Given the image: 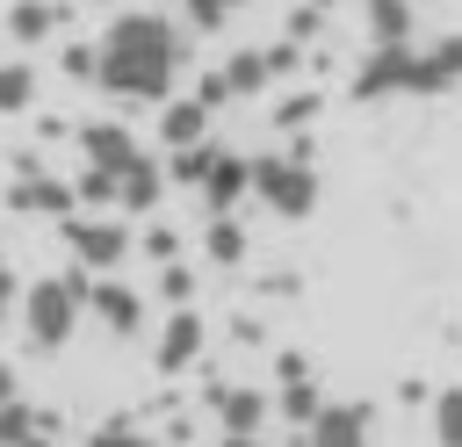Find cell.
Listing matches in <instances>:
<instances>
[{
  "label": "cell",
  "mask_w": 462,
  "mask_h": 447,
  "mask_svg": "<svg viewBox=\"0 0 462 447\" xmlns=\"http://www.w3.org/2000/svg\"><path fill=\"white\" fill-rule=\"evenodd\" d=\"M7 397H22V375H14V360H0V404Z\"/></svg>",
  "instance_id": "cell-33"
},
{
  "label": "cell",
  "mask_w": 462,
  "mask_h": 447,
  "mask_svg": "<svg viewBox=\"0 0 462 447\" xmlns=\"http://www.w3.org/2000/svg\"><path fill=\"white\" fill-rule=\"evenodd\" d=\"M368 404H318V418L303 425V447H375L368 433Z\"/></svg>",
  "instance_id": "cell-14"
},
{
  "label": "cell",
  "mask_w": 462,
  "mask_h": 447,
  "mask_svg": "<svg viewBox=\"0 0 462 447\" xmlns=\"http://www.w3.org/2000/svg\"><path fill=\"white\" fill-rule=\"evenodd\" d=\"M426 425H433V447H462V389H433Z\"/></svg>",
  "instance_id": "cell-23"
},
{
  "label": "cell",
  "mask_w": 462,
  "mask_h": 447,
  "mask_svg": "<svg viewBox=\"0 0 462 447\" xmlns=\"http://www.w3.org/2000/svg\"><path fill=\"white\" fill-rule=\"evenodd\" d=\"M7 36L14 43H58L65 36V7L58 0H14L7 7Z\"/></svg>",
  "instance_id": "cell-16"
},
{
  "label": "cell",
  "mask_w": 462,
  "mask_h": 447,
  "mask_svg": "<svg viewBox=\"0 0 462 447\" xmlns=\"http://www.w3.org/2000/svg\"><path fill=\"white\" fill-rule=\"evenodd\" d=\"M224 447H267L260 433H224Z\"/></svg>",
  "instance_id": "cell-34"
},
{
  "label": "cell",
  "mask_w": 462,
  "mask_h": 447,
  "mask_svg": "<svg viewBox=\"0 0 462 447\" xmlns=\"http://www.w3.org/2000/svg\"><path fill=\"white\" fill-rule=\"evenodd\" d=\"M245 195H253V159H238V151L217 144V159H209V173H202V187H195L202 216H231Z\"/></svg>",
  "instance_id": "cell-9"
},
{
  "label": "cell",
  "mask_w": 462,
  "mask_h": 447,
  "mask_svg": "<svg viewBox=\"0 0 462 447\" xmlns=\"http://www.w3.org/2000/svg\"><path fill=\"white\" fill-rule=\"evenodd\" d=\"M245 252H253V238H245L238 209H231V216H209V224H202V260H209V267H224V274H231V267H245Z\"/></svg>",
  "instance_id": "cell-17"
},
{
  "label": "cell",
  "mask_w": 462,
  "mask_h": 447,
  "mask_svg": "<svg viewBox=\"0 0 462 447\" xmlns=\"http://www.w3.org/2000/svg\"><path fill=\"white\" fill-rule=\"evenodd\" d=\"M137 252H144V260H180V231H173V224H159V216H152V224H144V231H137Z\"/></svg>",
  "instance_id": "cell-29"
},
{
  "label": "cell",
  "mask_w": 462,
  "mask_h": 447,
  "mask_svg": "<svg viewBox=\"0 0 462 447\" xmlns=\"http://www.w3.org/2000/svg\"><path fill=\"white\" fill-rule=\"evenodd\" d=\"M29 108H36V65L7 58L0 65V115H29Z\"/></svg>",
  "instance_id": "cell-21"
},
{
  "label": "cell",
  "mask_w": 462,
  "mask_h": 447,
  "mask_svg": "<svg viewBox=\"0 0 462 447\" xmlns=\"http://www.w3.org/2000/svg\"><path fill=\"white\" fill-rule=\"evenodd\" d=\"M72 202H79V209H116V173H101V166H79V180H72Z\"/></svg>",
  "instance_id": "cell-26"
},
{
  "label": "cell",
  "mask_w": 462,
  "mask_h": 447,
  "mask_svg": "<svg viewBox=\"0 0 462 447\" xmlns=\"http://www.w3.org/2000/svg\"><path fill=\"white\" fill-rule=\"evenodd\" d=\"M87 447H166V440H159V433H137L130 418H108V425L87 433Z\"/></svg>",
  "instance_id": "cell-28"
},
{
  "label": "cell",
  "mask_w": 462,
  "mask_h": 447,
  "mask_svg": "<svg viewBox=\"0 0 462 447\" xmlns=\"http://www.w3.org/2000/svg\"><path fill=\"white\" fill-rule=\"evenodd\" d=\"M361 22H368V43H411L419 7L411 0H361Z\"/></svg>",
  "instance_id": "cell-18"
},
{
  "label": "cell",
  "mask_w": 462,
  "mask_h": 447,
  "mask_svg": "<svg viewBox=\"0 0 462 447\" xmlns=\"http://www.w3.org/2000/svg\"><path fill=\"white\" fill-rule=\"evenodd\" d=\"M202 346H209L202 310H195V303H173L166 324H159V339H152V368H159V375H188V368L202 360Z\"/></svg>",
  "instance_id": "cell-5"
},
{
  "label": "cell",
  "mask_w": 462,
  "mask_h": 447,
  "mask_svg": "<svg viewBox=\"0 0 462 447\" xmlns=\"http://www.w3.org/2000/svg\"><path fill=\"white\" fill-rule=\"evenodd\" d=\"M159 303H195V267L188 260H159Z\"/></svg>",
  "instance_id": "cell-27"
},
{
  "label": "cell",
  "mask_w": 462,
  "mask_h": 447,
  "mask_svg": "<svg viewBox=\"0 0 462 447\" xmlns=\"http://www.w3.org/2000/svg\"><path fill=\"white\" fill-rule=\"evenodd\" d=\"M14 303H22V274L0 260V317H14Z\"/></svg>",
  "instance_id": "cell-31"
},
{
  "label": "cell",
  "mask_w": 462,
  "mask_h": 447,
  "mask_svg": "<svg viewBox=\"0 0 462 447\" xmlns=\"http://www.w3.org/2000/svg\"><path fill=\"white\" fill-rule=\"evenodd\" d=\"M58 238H65L72 267H87V274H116L137 252V238L116 209H72V216H58Z\"/></svg>",
  "instance_id": "cell-4"
},
{
  "label": "cell",
  "mask_w": 462,
  "mask_h": 447,
  "mask_svg": "<svg viewBox=\"0 0 462 447\" xmlns=\"http://www.w3.org/2000/svg\"><path fill=\"white\" fill-rule=\"evenodd\" d=\"M346 94H354V101H390V94H411V43H368V58L354 65Z\"/></svg>",
  "instance_id": "cell-6"
},
{
  "label": "cell",
  "mask_w": 462,
  "mask_h": 447,
  "mask_svg": "<svg viewBox=\"0 0 462 447\" xmlns=\"http://www.w3.org/2000/svg\"><path fill=\"white\" fill-rule=\"evenodd\" d=\"M209 130H217V108H209V101H195V94H166V101H159V144H166V151L202 144Z\"/></svg>",
  "instance_id": "cell-15"
},
{
  "label": "cell",
  "mask_w": 462,
  "mask_h": 447,
  "mask_svg": "<svg viewBox=\"0 0 462 447\" xmlns=\"http://www.w3.org/2000/svg\"><path fill=\"white\" fill-rule=\"evenodd\" d=\"M238 7H253V0H180V29H195V36H217Z\"/></svg>",
  "instance_id": "cell-24"
},
{
  "label": "cell",
  "mask_w": 462,
  "mask_h": 447,
  "mask_svg": "<svg viewBox=\"0 0 462 447\" xmlns=\"http://www.w3.org/2000/svg\"><path fill=\"white\" fill-rule=\"evenodd\" d=\"M87 267H65V274H43V281H22V303H14V317H22V339L36 346V353H58V346H72V332H79V317H87Z\"/></svg>",
  "instance_id": "cell-2"
},
{
  "label": "cell",
  "mask_w": 462,
  "mask_h": 447,
  "mask_svg": "<svg viewBox=\"0 0 462 447\" xmlns=\"http://www.w3.org/2000/svg\"><path fill=\"white\" fill-rule=\"evenodd\" d=\"M14 447H58V433H29V440H14Z\"/></svg>",
  "instance_id": "cell-35"
},
{
  "label": "cell",
  "mask_w": 462,
  "mask_h": 447,
  "mask_svg": "<svg viewBox=\"0 0 462 447\" xmlns=\"http://www.w3.org/2000/svg\"><path fill=\"white\" fill-rule=\"evenodd\" d=\"M94 7H116V0H94Z\"/></svg>",
  "instance_id": "cell-36"
},
{
  "label": "cell",
  "mask_w": 462,
  "mask_h": 447,
  "mask_svg": "<svg viewBox=\"0 0 462 447\" xmlns=\"http://www.w3.org/2000/svg\"><path fill=\"white\" fill-rule=\"evenodd\" d=\"M87 317H94L108 339H137V332H144V296H137L130 281H116V274H94V281H87Z\"/></svg>",
  "instance_id": "cell-8"
},
{
  "label": "cell",
  "mask_w": 462,
  "mask_h": 447,
  "mask_svg": "<svg viewBox=\"0 0 462 447\" xmlns=\"http://www.w3.org/2000/svg\"><path fill=\"white\" fill-rule=\"evenodd\" d=\"M58 65L72 87H94V43H58Z\"/></svg>",
  "instance_id": "cell-30"
},
{
  "label": "cell",
  "mask_w": 462,
  "mask_h": 447,
  "mask_svg": "<svg viewBox=\"0 0 462 447\" xmlns=\"http://www.w3.org/2000/svg\"><path fill=\"white\" fill-rule=\"evenodd\" d=\"M72 137H79V159H87V166H101V173H123V166L144 151V144H137V130H130V123H108V115L79 123Z\"/></svg>",
  "instance_id": "cell-12"
},
{
  "label": "cell",
  "mask_w": 462,
  "mask_h": 447,
  "mask_svg": "<svg viewBox=\"0 0 462 447\" xmlns=\"http://www.w3.org/2000/svg\"><path fill=\"white\" fill-rule=\"evenodd\" d=\"M58 7H65V0H58Z\"/></svg>",
  "instance_id": "cell-37"
},
{
  "label": "cell",
  "mask_w": 462,
  "mask_h": 447,
  "mask_svg": "<svg viewBox=\"0 0 462 447\" xmlns=\"http://www.w3.org/2000/svg\"><path fill=\"white\" fill-rule=\"evenodd\" d=\"M462 87V29L433 36L426 50L411 43V94H455Z\"/></svg>",
  "instance_id": "cell-11"
},
{
  "label": "cell",
  "mask_w": 462,
  "mask_h": 447,
  "mask_svg": "<svg viewBox=\"0 0 462 447\" xmlns=\"http://www.w3.org/2000/svg\"><path fill=\"white\" fill-rule=\"evenodd\" d=\"M0 209H14V216H72L79 202H72V180H58L36 159H22V180L0 187Z\"/></svg>",
  "instance_id": "cell-7"
},
{
  "label": "cell",
  "mask_w": 462,
  "mask_h": 447,
  "mask_svg": "<svg viewBox=\"0 0 462 447\" xmlns=\"http://www.w3.org/2000/svg\"><path fill=\"white\" fill-rule=\"evenodd\" d=\"M159 202H166V159L137 151L116 173V216H159Z\"/></svg>",
  "instance_id": "cell-10"
},
{
  "label": "cell",
  "mask_w": 462,
  "mask_h": 447,
  "mask_svg": "<svg viewBox=\"0 0 462 447\" xmlns=\"http://www.w3.org/2000/svg\"><path fill=\"white\" fill-rule=\"evenodd\" d=\"M318 108H325V94H318V87L282 94V101H274V130H303V123H318Z\"/></svg>",
  "instance_id": "cell-25"
},
{
  "label": "cell",
  "mask_w": 462,
  "mask_h": 447,
  "mask_svg": "<svg viewBox=\"0 0 462 447\" xmlns=\"http://www.w3.org/2000/svg\"><path fill=\"white\" fill-rule=\"evenodd\" d=\"M253 202L282 224H303L318 209V166L303 151H260L253 159Z\"/></svg>",
  "instance_id": "cell-3"
},
{
  "label": "cell",
  "mask_w": 462,
  "mask_h": 447,
  "mask_svg": "<svg viewBox=\"0 0 462 447\" xmlns=\"http://www.w3.org/2000/svg\"><path fill=\"white\" fill-rule=\"evenodd\" d=\"M188 65V29L159 7H116L94 36V87L116 101H166Z\"/></svg>",
  "instance_id": "cell-1"
},
{
  "label": "cell",
  "mask_w": 462,
  "mask_h": 447,
  "mask_svg": "<svg viewBox=\"0 0 462 447\" xmlns=\"http://www.w3.org/2000/svg\"><path fill=\"white\" fill-rule=\"evenodd\" d=\"M29 433H58V411H43V404H29V397H7V404H0V447H14V440H29Z\"/></svg>",
  "instance_id": "cell-20"
},
{
  "label": "cell",
  "mask_w": 462,
  "mask_h": 447,
  "mask_svg": "<svg viewBox=\"0 0 462 447\" xmlns=\"http://www.w3.org/2000/svg\"><path fill=\"white\" fill-rule=\"evenodd\" d=\"M209 411H217L224 433H260L274 418V397L253 389V382H209Z\"/></svg>",
  "instance_id": "cell-13"
},
{
  "label": "cell",
  "mask_w": 462,
  "mask_h": 447,
  "mask_svg": "<svg viewBox=\"0 0 462 447\" xmlns=\"http://www.w3.org/2000/svg\"><path fill=\"white\" fill-rule=\"evenodd\" d=\"M289 375H310V360L303 353H274V382H289Z\"/></svg>",
  "instance_id": "cell-32"
},
{
  "label": "cell",
  "mask_w": 462,
  "mask_h": 447,
  "mask_svg": "<svg viewBox=\"0 0 462 447\" xmlns=\"http://www.w3.org/2000/svg\"><path fill=\"white\" fill-rule=\"evenodd\" d=\"M209 159H217V144H209V137H202V144H180V151H166V187H202Z\"/></svg>",
  "instance_id": "cell-22"
},
{
  "label": "cell",
  "mask_w": 462,
  "mask_h": 447,
  "mask_svg": "<svg viewBox=\"0 0 462 447\" xmlns=\"http://www.w3.org/2000/svg\"><path fill=\"white\" fill-rule=\"evenodd\" d=\"M318 404H325V397H318V375H289V382H274V418H289L296 433L318 418Z\"/></svg>",
  "instance_id": "cell-19"
}]
</instances>
